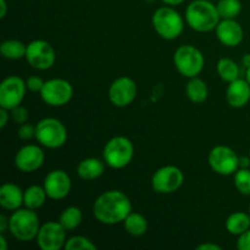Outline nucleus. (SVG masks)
I'll return each instance as SVG.
<instances>
[{
    "label": "nucleus",
    "mask_w": 250,
    "mask_h": 250,
    "mask_svg": "<svg viewBox=\"0 0 250 250\" xmlns=\"http://www.w3.org/2000/svg\"><path fill=\"white\" fill-rule=\"evenodd\" d=\"M176 68L182 76L188 78L197 77L204 68L205 59L202 51L195 46L181 45L173 55Z\"/></svg>",
    "instance_id": "obj_7"
},
{
    "label": "nucleus",
    "mask_w": 250,
    "mask_h": 250,
    "mask_svg": "<svg viewBox=\"0 0 250 250\" xmlns=\"http://www.w3.org/2000/svg\"><path fill=\"white\" fill-rule=\"evenodd\" d=\"M217 73L225 82H232L239 77V67L232 59L222 58L217 62Z\"/></svg>",
    "instance_id": "obj_27"
},
{
    "label": "nucleus",
    "mask_w": 250,
    "mask_h": 250,
    "mask_svg": "<svg viewBox=\"0 0 250 250\" xmlns=\"http://www.w3.org/2000/svg\"><path fill=\"white\" fill-rule=\"evenodd\" d=\"M161 1H163L164 4L168 5V6H177V5L182 4L185 0H161Z\"/></svg>",
    "instance_id": "obj_38"
},
{
    "label": "nucleus",
    "mask_w": 250,
    "mask_h": 250,
    "mask_svg": "<svg viewBox=\"0 0 250 250\" xmlns=\"http://www.w3.org/2000/svg\"><path fill=\"white\" fill-rule=\"evenodd\" d=\"M246 80L248 81L249 84H250V66L248 67V70H247V73H246Z\"/></svg>",
    "instance_id": "obj_43"
},
{
    "label": "nucleus",
    "mask_w": 250,
    "mask_h": 250,
    "mask_svg": "<svg viewBox=\"0 0 250 250\" xmlns=\"http://www.w3.org/2000/svg\"><path fill=\"white\" fill-rule=\"evenodd\" d=\"M185 182V175L181 168L168 165L159 168L151 177V187L156 193L170 194L180 189Z\"/></svg>",
    "instance_id": "obj_9"
},
{
    "label": "nucleus",
    "mask_w": 250,
    "mask_h": 250,
    "mask_svg": "<svg viewBox=\"0 0 250 250\" xmlns=\"http://www.w3.org/2000/svg\"><path fill=\"white\" fill-rule=\"evenodd\" d=\"M217 7L209 0H194L186 10V21L188 26L197 32H210L220 22Z\"/></svg>",
    "instance_id": "obj_2"
},
{
    "label": "nucleus",
    "mask_w": 250,
    "mask_h": 250,
    "mask_svg": "<svg viewBox=\"0 0 250 250\" xmlns=\"http://www.w3.org/2000/svg\"><path fill=\"white\" fill-rule=\"evenodd\" d=\"M9 229L12 236L21 242H29L37 238L41 224L36 211L32 209H17L10 216Z\"/></svg>",
    "instance_id": "obj_3"
},
{
    "label": "nucleus",
    "mask_w": 250,
    "mask_h": 250,
    "mask_svg": "<svg viewBox=\"0 0 250 250\" xmlns=\"http://www.w3.org/2000/svg\"><path fill=\"white\" fill-rule=\"evenodd\" d=\"M45 160L44 151L41 146L28 144L20 149L15 155V166L22 172H34L42 167Z\"/></svg>",
    "instance_id": "obj_15"
},
{
    "label": "nucleus",
    "mask_w": 250,
    "mask_h": 250,
    "mask_svg": "<svg viewBox=\"0 0 250 250\" xmlns=\"http://www.w3.org/2000/svg\"><path fill=\"white\" fill-rule=\"evenodd\" d=\"M83 219L82 211L77 207H68L61 212L59 222L63 226L66 231L77 229Z\"/></svg>",
    "instance_id": "obj_26"
},
{
    "label": "nucleus",
    "mask_w": 250,
    "mask_h": 250,
    "mask_svg": "<svg viewBox=\"0 0 250 250\" xmlns=\"http://www.w3.org/2000/svg\"><path fill=\"white\" fill-rule=\"evenodd\" d=\"M137 97V84L132 78L120 77L109 88V99L115 106L125 107L132 104Z\"/></svg>",
    "instance_id": "obj_14"
},
{
    "label": "nucleus",
    "mask_w": 250,
    "mask_h": 250,
    "mask_svg": "<svg viewBox=\"0 0 250 250\" xmlns=\"http://www.w3.org/2000/svg\"><path fill=\"white\" fill-rule=\"evenodd\" d=\"M26 51L27 45L17 39H7L2 42L0 45V53L5 59H9V60H20L22 58H26Z\"/></svg>",
    "instance_id": "obj_25"
},
{
    "label": "nucleus",
    "mask_w": 250,
    "mask_h": 250,
    "mask_svg": "<svg viewBox=\"0 0 250 250\" xmlns=\"http://www.w3.org/2000/svg\"><path fill=\"white\" fill-rule=\"evenodd\" d=\"M226 229L233 236H239L250 229V215L243 211L233 212L226 220Z\"/></svg>",
    "instance_id": "obj_22"
},
{
    "label": "nucleus",
    "mask_w": 250,
    "mask_h": 250,
    "mask_svg": "<svg viewBox=\"0 0 250 250\" xmlns=\"http://www.w3.org/2000/svg\"><path fill=\"white\" fill-rule=\"evenodd\" d=\"M226 100L229 106L239 107L246 106L250 100V84L247 80H237L229 82L226 92Z\"/></svg>",
    "instance_id": "obj_18"
},
{
    "label": "nucleus",
    "mask_w": 250,
    "mask_h": 250,
    "mask_svg": "<svg viewBox=\"0 0 250 250\" xmlns=\"http://www.w3.org/2000/svg\"><path fill=\"white\" fill-rule=\"evenodd\" d=\"M65 250H95L97 249V246L93 243L90 239L85 238L83 236H75L71 237L66 241L65 247H63Z\"/></svg>",
    "instance_id": "obj_30"
},
{
    "label": "nucleus",
    "mask_w": 250,
    "mask_h": 250,
    "mask_svg": "<svg viewBox=\"0 0 250 250\" xmlns=\"http://www.w3.org/2000/svg\"><path fill=\"white\" fill-rule=\"evenodd\" d=\"M55 50L45 41H33L27 45L26 60L37 70H48L55 63Z\"/></svg>",
    "instance_id": "obj_12"
},
{
    "label": "nucleus",
    "mask_w": 250,
    "mask_h": 250,
    "mask_svg": "<svg viewBox=\"0 0 250 250\" xmlns=\"http://www.w3.org/2000/svg\"><path fill=\"white\" fill-rule=\"evenodd\" d=\"M215 29L217 39L229 48L239 45L244 38L243 28L234 19H224L219 22Z\"/></svg>",
    "instance_id": "obj_17"
},
{
    "label": "nucleus",
    "mask_w": 250,
    "mask_h": 250,
    "mask_svg": "<svg viewBox=\"0 0 250 250\" xmlns=\"http://www.w3.org/2000/svg\"><path fill=\"white\" fill-rule=\"evenodd\" d=\"M17 136L22 141H29V139L34 138L36 137V126H32L31 124H27V122L20 125Z\"/></svg>",
    "instance_id": "obj_32"
},
{
    "label": "nucleus",
    "mask_w": 250,
    "mask_h": 250,
    "mask_svg": "<svg viewBox=\"0 0 250 250\" xmlns=\"http://www.w3.org/2000/svg\"><path fill=\"white\" fill-rule=\"evenodd\" d=\"M23 204V190L15 183H4L0 188V205L2 209L15 211Z\"/></svg>",
    "instance_id": "obj_19"
},
{
    "label": "nucleus",
    "mask_w": 250,
    "mask_h": 250,
    "mask_svg": "<svg viewBox=\"0 0 250 250\" xmlns=\"http://www.w3.org/2000/svg\"><path fill=\"white\" fill-rule=\"evenodd\" d=\"M250 158H239V167H249Z\"/></svg>",
    "instance_id": "obj_40"
},
{
    "label": "nucleus",
    "mask_w": 250,
    "mask_h": 250,
    "mask_svg": "<svg viewBox=\"0 0 250 250\" xmlns=\"http://www.w3.org/2000/svg\"><path fill=\"white\" fill-rule=\"evenodd\" d=\"M249 215H250V203H249Z\"/></svg>",
    "instance_id": "obj_44"
},
{
    "label": "nucleus",
    "mask_w": 250,
    "mask_h": 250,
    "mask_svg": "<svg viewBox=\"0 0 250 250\" xmlns=\"http://www.w3.org/2000/svg\"><path fill=\"white\" fill-rule=\"evenodd\" d=\"M0 7H1V11H0V17H1V19H4L5 15H6V10H7L6 1H5V0H0Z\"/></svg>",
    "instance_id": "obj_39"
},
{
    "label": "nucleus",
    "mask_w": 250,
    "mask_h": 250,
    "mask_svg": "<svg viewBox=\"0 0 250 250\" xmlns=\"http://www.w3.org/2000/svg\"><path fill=\"white\" fill-rule=\"evenodd\" d=\"M222 248L215 243H204L197 247V250H221Z\"/></svg>",
    "instance_id": "obj_37"
},
{
    "label": "nucleus",
    "mask_w": 250,
    "mask_h": 250,
    "mask_svg": "<svg viewBox=\"0 0 250 250\" xmlns=\"http://www.w3.org/2000/svg\"><path fill=\"white\" fill-rule=\"evenodd\" d=\"M44 81L42 80L41 77L38 76H31V77L27 78L26 81V85H27V89H29L31 92H39L41 93L42 88L44 85Z\"/></svg>",
    "instance_id": "obj_33"
},
{
    "label": "nucleus",
    "mask_w": 250,
    "mask_h": 250,
    "mask_svg": "<svg viewBox=\"0 0 250 250\" xmlns=\"http://www.w3.org/2000/svg\"><path fill=\"white\" fill-rule=\"evenodd\" d=\"M41 97L50 106H63L73 97V88L63 78H51L45 81L41 90Z\"/></svg>",
    "instance_id": "obj_8"
},
{
    "label": "nucleus",
    "mask_w": 250,
    "mask_h": 250,
    "mask_svg": "<svg viewBox=\"0 0 250 250\" xmlns=\"http://www.w3.org/2000/svg\"><path fill=\"white\" fill-rule=\"evenodd\" d=\"M186 94L190 102L195 104H202L208 99L209 89L204 81L198 77H192L186 85Z\"/></svg>",
    "instance_id": "obj_21"
},
{
    "label": "nucleus",
    "mask_w": 250,
    "mask_h": 250,
    "mask_svg": "<svg viewBox=\"0 0 250 250\" xmlns=\"http://www.w3.org/2000/svg\"><path fill=\"white\" fill-rule=\"evenodd\" d=\"M209 165L221 176L233 175L239 168V156L229 146H217L209 153Z\"/></svg>",
    "instance_id": "obj_10"
},
{
    "label": "nucleus",
    "mask_w": 250,
    "mask_h": 250,
    "mask_svg": "<svg viewBox=\"0 0 250 250\" xmlns=\"http://www.w3.org/2000/svg\"><path fill=\"white\" fill-rule=\"evenodd\" d=\"M105 165L97 158H88L81 161L77 166V175L84 181H93L104 173Z\"/></svg>",
    "instance_id": "obj_20"
},
{
    "label": "nucleus",
    "mask_w": 250,
    "mask_h": 250,
    "mask_svg": "<svg viewBox=\"0 0 250 250\" xmlns=\"http://www.w3.org/2000/svg\"><path fill=\"white\" fill-rule=\"evenodd\" d=\"M243 62H244V65L248 66V67H249V66H250V55H249V54L246 56V58L243 59Z\"/></svg>",
    "instance_id": "obj_42"
},
{
    "label": "nucleus",
    "mask_w": 250,
    "mask_h": 250,
    "mask_svg": "<svg viewBox=\"0 0 250 250\" xmlns=\"http://www.w3.org/2000/svg\"><path fill=\"white\" fill-rule=\"evenodd\" d=\"M125 229L128 234L134 237L143 236L148 229V221L143 215L138 212H131L124 221Z\"/></svg>",
    "instance_id": "obj_24"
},
{
    "label": "nucleus",
    "mask_w": 250,
    "mask_h": 250,
    "mask_svg": "<svg viewBox=\"0 0 250 250\" xmlns=\"http://www.w3.org/2000/svg\"><path fill=\"white\" fill-rule=\"evenodd\" d=\"M151 23L156 33L166 41L178 38L185 27L182 16L170 6H164L156 10L151 19Z\"/></svg>",
    "instance_id": "obj_4"
},
{
    "label": "nucleus",
    "mask_w": 250,
    "mask_h": 250,
    "mask_svg": "<svg viewBox=\"0 0 250 250\" xmlns=\"http://www.w3.org/2000/svg\"><path fill=\"white\" fill-rule=\"evenodd\" d=\"M36 239L42 250H59L65 247L67 241L66 229L59 221H49L41 226Z\"/></svg>",
    "instance_id": "obj_13"
},
{
    "label": "nucleus",
    "mask_w": 250,
    "mask_h": 250,
    "mask_svg": "<svg viewBox=\"0 0 250 250\" xmlns=\"http://www.w3.org/2000/svg\"><path fill=\"white\" fill-rule=\"evenodd\" d=\"M36 139L45 148L58 149L67 141V129L60 120L46 117L36 125Z\"/></svg>",
    "instance_id": "obj_6"
},
{
    "label": "nucleus",
    "mask_w": 250,
    "mask_h": 250,
    "mask_svg": "<svg viewBox=\"0 0 250 250\" xmlns=\"http://www.w3.org/2000/svg\"><path fill=\"white\" fill-rule=\"evenodd\" d=\"M46 198H48V194L44 187L36 185L31 186L23 192V205L32 210L39 209L44 205Z\"/></svg>",
    "instance_id": "obj_23"
},
{
    "label": "nucleus",
    "mask_w": 250,
    "mask_h": 250,
    "mask_svg": "<svg viewBox=\"0 0 250 250\" xmlns=\"http://www.w3.org/2000/svg\"><path fill=\"white\" fill-rule=\"evenodd\" d=\"M10 111H11L12 120H14L16 124L22 125V124H26V122L28 121L29 119L28 110H27L24 106H22L21 104L17 105L16 107H14V109L10 110Z\"/></svg>",
    "instance_id": "obj_31"
},
{
    "label": "nucleus",
    "mask_w": 250,
    "mask_h": 250,
    "mask_svg": "<svg viewBox=\"0 0 250 250\" xmlns=\"http://www.w3.org/2000/svg\"><path fill=\"white\" fill-rule=\"evenodd\" d=\"M132 212L129 198L121 190H107L97 198L93 205L95 219L104 225L124 222Z\"/></svg>",
    "instance_id": "obj_1"
},
{
    "label": "nucleus",
    "mask_w": 250,
    "mask_h": 250,
    "mask_svg": "<svg viewBox=\"0 0 250 250\" xmlns=\"http://www.w3.org/2000/svg\"><path fill=\"white\" fill-rule=\"evenodd\" d=\"M26 82L19 76H9L0 84V107L12 110L20 105L26 94Z\"/></svg>",
    "instance_id": "obj_11"
},
{
    "label": "nucleus",
    "mask_w": 250,
    "mask_h": 250,
    "mask_svg": "<svg viewBox=\"0 0 250 250\" xmlns=\"http://www.w3.org/2000/svg\"><path fill=\"white\" fill-rule=\"evenodd\" d=\"M104 161L111 168H124L132 161L134 155L133 143L127 137L116 136L110 139L105 146Z\"/></svg>",
    "instance_id": "obj_5"
},
{
    "label": "nucleus",
    "mask_w": 250,
    "mask_h": 250,
    "mask_svg": "<svg viewBox=\"0 0 250 250\" xmlns=\"http://www.w3.org/2000/svg\"><path fill=\"white\" fill-rule=\"evenodd\" d=\"M249 158H250V149H249Z\"/></svg>",
    "instance_id": "obj_45"
},
{
    "label": "nucleus",
    "mask_w": 250,
    "mask_h": 250,
    "mask_svg": "<svg viewBox=\"0 0 250 250\" xmlns=\"http://www.w3.org/2000/svg\"><path fill=\"white\" fill-rule=\"evenodd\" d=\"M216 7L222 19H236L242 10V2L239 0H219Z\"/></svg>",
    "instance_id": "obj_28"
},
{
    "label": "nucleus",
    "mask_w": 250,
    "mask_h": 250,
    "mask_svg": "<svg viewBox=\"0 0 250 250\" xmlns=\"http://www.w3.org/2000/svg\"><path fill=\"white\" fill-rule=\"evenodd\" d=\"M0 243H1V250H6L7 249L6 238H5L4 233H0Z\"/></svg>",
    "instance_id": "obj_41"
},
{
    "label": "nucleus",
    "mask_w": 250,
    "mask_h": 250,
    "mask_svg": "<svg viewBox=\"0 0 250 250\" xmlns=\"http://www.w3.org/2000/svg\"><path fill=\"white\" fill-rule=\"evenodd\" d=\"M71 186L72 183L67 172L63 170H54L45 176L43 187L48 194V198L60 200L67 197L71 190Z\"/></svg>",
    "instance_id": "obj_16"
},
{
    "label": "nucleus",
    "mask_w": 250,
    "mask_h": 250,
    "mask_svg": "<svg viewBox=\"0 0 250 250\" xmlns=\"http://www.w3.org/2000/svg\"><path fill=\"white\" fill-rule=\"evenodd\" d=\"M237 248L239 250H250V229L244 233L239 234L237 241Z\"/></svg>",
    "instance_id": "obj_34"
},
{
    "label": "nucleus",
    "mask_w": 250,
    "mask_h": 250,
    "mask_svg": "<svg viewBox=\"0 0 250 250\" xmlns=\"http://www.w3.org/2000/svg\"><path fill=\"white\" fill-rule=\"evenodd\" d=\"M10 220L5 215H0V233H5L6 229H9Z\"/></svg>",
    "instance_id": "obj_36"
},
{
    "label": "nucleus",
    "mask_w": 250,
    "mask_h": 250,
    "mask_svg": "<svg viewBox=\"0 0 250 250\" xmlns=\"http://www.w3.org/2000/svg\"><path fill=\"white\" fill-rule=\"evenodd\" d=\"M234 187L241 194L250 195V170L249 167H239L234 172Z\"/></svg>",
    "instance_id": "obj_29"
},
{
    "label": "nucleus",
    "mask_w": 250,
    "mask_h": 250,
    "mask_svg": "<svg viewBox=\"0 0 250 250\" xmlns=\"http://www.w3.org/2000/svg\"><path fill=\"white\" fill-rule=\"evenodd\" d=\"M9 111L10 110L4 109V107H1V109H0V128H4V127L6 126L7 121H9V119H10Z\"/></svg>",
    "instance_id": "obj_35"
}]
</instances>
